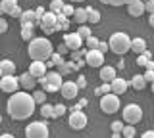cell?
Returning a JSON list of instances; mask_svg holds the SVG:
<instances>
[{
	"instance_id": "cell-1",
	"label": "cell",
	"mask_w": 154,
	"mask_h": 138,
	"mask_svg": "<svg viewBox=\"0 0 154 138\" xmlns=\"http://www.w3.org/2000/svg\"><path fill=\"white\" fill-rule=\"evenodd\" d=\"M29 92V90H27ZM27 92H14L12 96L8 98V115L14 119V121H25L33 115L35 111V106H37V100L33 94H27Z\"/></svg>"
},
{
	"instance_id": "cell-2",
	"label": "cell",
	"mask_w": 154,
	"mask_h": 138,
	"mask_svg": "<svg viewBox=\"0 0 154 138\" xmlns=\"http://www.w3.org/2000/svg\"><path fill=\"white\" fill-rule=\"evenodd\" d=\"M27 54L31 60H50V56L54 54V46L52 42L46 39V37H35L31 42H29V48H27Z\"/></svg>"
},
{
	"instance_id": "cell-3",
	"label": "cell",
	"mask_w": 154,
	"mask_h": 138,
	"mask_svg": "<svg viewBox=\"0 0 154 138\" xmlns=\"http://www.w3.org/2000/svg\"><path fill=\"white\" fill-rule=\"evenodd\" d=\"M110 50L118 56H123L131 50V39L127 33H114L110 37Z\"/></svg>"
},
{
	"instance_id": "cell-4",
	"label": "cell",
	"mask_w": 154,
	"mask_h": 138,
	"mask_svg": "<svg viewBox=\"0 0 154 138\" xmlns=\"http://www.w3.org/2000/svg\"><path fill=\"white\" fill-rule=\"evenodd\" d=\"M38 83H41L42 87H45V90H48V92H58V90L62 88V84H64V81H62L60 71H46V75L38 79Z\"/></svg>"
},
{
	"instance_id": "cell-5",
	"label": "cell",
	"mask_w": 154,
	"mask_h": 138,
	"mask_svg": "<svg viewBox=\"0 0 154 138\" xmlns=\"http://www.w3.org/2000/svg\"><path fill=\"white\" fill-rule=\"evenodd\" d=\"M100 109L108 115L119 111V94L116 92H108V94H102L100 96Z\"/></svg>"
},
{
	"instance_id": "cell-6",
	"label": "cell",
	"mask_w": 154,
	"mask_h": 138,
	"mask_svg": "<svg viewBox=\"0 0 154 138\" xmlns=\"http://www.w3.org/2000/svg\"><path fill=\"white\" fill-rule=\"evenodd\" d=\"M48 134H50V131H48V123L45 121H33L31 125L25 127L27 138H46Z\"/></svg>"
},
{
	"instance_id": "cell-7",
	"label": "cell",
	"mask_w": 154,
	"mask_h": 138,
	"mask_svg": "<svg viewBox=\"0 0 154 138\" xmlns=\"http://www.w3.org/2000/svg\"><path fill=\"white\" fill-rule=\"evenodd\" d=\"M143 119V107L139 104H127L123 107V121L131 123V125H137Z\"/></svg>"
},
{
	"instance_id": "cell-8",
	"label": "cell",
	"mask_w": 154,
	"mask_h": 138,
	"mask_svg": "<svg viewBox=\"0 0 154 138\" xmlns=\"http://www.w3.org/2000/svg\"><path fill=\"white\" fill-rule=\"evenodd\" d=\"M19 87H21V83H19V77H16V73L14 75H2V79H0V90L6 92V94L17 92Z\"/></svg>"
},
{
	"instance_id": "cell-9",
	"label": "cell",
	"mask_w": 154,
	"mask_h": 138,
	"mask_svg": "<svg viewBox=\"0 0 154 138\" xmlns=\"http://www.w3.org/2000/svg\"><path fill=\"white\" fill-rule=\"evenodd\" d=\"M85 61L89 67H102L104 63V52H100L98 48H89L85 56Z\"/></svg>"
},
{
	"instance_id": "cell-10",
	"label": "cell",
	"mask_w": 154,
	"mask_h": 138,
	"mask_svg": "<svg viewBox=\"0 0 154 138\" xmlns=\"http://www.w3.org/2000/svg\"><path fill=\"white\" fill-rule=\"evenodd\" d=\"M69 127L73 128V131H83V128L87 127V115L81 111L79 107H75V111H71V115H69Z\"/></svg>"
},
{
	"instance_id": "cell-11",
	"label": "cell",
	"mask_w": 154,
	"mask_h": 138,
	"mask_svg": "<svg viewBox=\"0 0 154 138\" xmlns=\"http://www.w3.org/2000/svg\"><path fill=\"white\" fill-rule=\"evenodd\" d=\"M79 84L73 83V81H64V84H62V88H60V92H62V96H64L66 100H73L77 96V92H79Z\"/></svg>"
},
{
	"instance_id": "cell-12",
	"label": "cell",
	"mask_w": 154,
	"mask_h": 138,
	"mask_svg": "<svg viewBox=\"0 0 154 138\" xmlns=\"http://www.w3.org/2000/svg\"><path fill=\"white\" fill-rule=\"evenodd\" d=\"M56 25H58V13L52 12V10H48L45 16L41 17V29H42V31H46V29H56Z\"/></svg>"
},
{
	"instance_id": "cell-13",
	"label": "cell",
	"mask_w": 154,
	"mask_h": 138,
	"mask_svg": "<svg viewBox=\"0 0 154 138\" xmlns=\"http://www.w3.org/2000/svg\"><path fill=\"white\" fill-rule=\"evenodd\" d=\"M83 37L79 35V33H66V37H64V42L67 46H69V50L73 52V50H79L81 46H83Z\"/></svg>"
},
{
	"instance_id": "cell-14",
	"label": "cell",
	"mask_w": 154,
	"mask_h": 138,
	"mask_svg": "<svg viewBox=\"0 0 154 138\" xmlns=\"http://www.w3.org/2000/svg\"><path fill=\"white\" fill-rule=\"evenodd\" d=\"M127 12L129 16L133 17H141L144 12H146V2L144 0H133L131 4H127Z\"/></svg>"
},
{
	"instance_id": "cell-15",
	"label": "cell",
	"mask_w": 154,
	"mask_h": 138,
	"mask_svg": "<svg viewBox=\"0 0 154 138\" xmlns=\"http://www.w3.org/2000/svg\"><path fill=\"white\" fill-rule=\"evenodd\" d=\"M46 61H42V60H33V63L29 65V73L31 75H35L37 79H41V77H45L46 75Z\"/></svg>"
},
{
	"instance_id": "cell-16",
	"label": "cell",
	"mask_w": 154,
	"mask_h": 138,
	"mask_svg": "<svg viewBox=\"0 0 154 138\" xmlns=\"http://www.w3.org/2000/svg\"><path fill=\"white\" fill-rule=\"evenodd\" d=\"M19 83H21V88H23V90H29V92H31V90L37 87L38 79L35 77V75H31V73L27 71V73H23L21 77H19Z\"/></svg>"
},
{
	"instance_id": "cell-17",
	"label": "cell",
	"mask_w": 154,
	"mask_h": 138,
	"mask_svg": "<svg viewBox=\"0 0 154 138\" xmlns=\"http://www.w3.org/2000/svg\"><path fill=\"white\" fill-rule=\"evenodd\" d=\"M21 25H38V19H37V12L35 10H25L19 17Z\"/></svg>"
},
{
	"instance_id": "cell-18",
	"label": "cell",
	"mask_w": 154,
	"mask_h": 138,
	"mask_svg": "<svg viewBox=\"0 0 154 138\" xmlns=\"http://www.w3.org/2000/svg\"><path fill=\"white\" fill-rule=\"evenodd\" d=\"M114 79H116V67H112V65H102L100 67V81L102 83H112Z\"/></svg>"
},
{
	"instance_id": "cell-19",
	"label": "cell",
	"mask_w": 154,
	"mask_h": 138,
	"mask_svg": "<svg viewBox=\"0 0 154 138\" xmlns=\"http://www.w3.org/2000/svg\"><path fill=\"white\" fill-rule=\"evenodd\" d=\"M127 87H129V83L125 79H119V77H116L114 81H112V92H116V94H125V90H127Z\"/></svg>"
},
{
	"instance_id": "cell-20",
	"label": "cell",
	"mask_w": 154,
	"mask_h": 138,
	"mask_svg": "<svg viewBox=\"0 0 154 138\" xmlns=\"http://www.w3.org/2000/svg\"><path fill=\"white\" fill-rule=\"evenodd\" d=\"M17 6H19L17 0H0V12H2L4 16H10Z\"/></svg>"
},
{
	"instance_id": "cell-21",
	"label": "cell",
	"mask_w": 154,
	"mask_h": 138,
	"mask_svg": "<svg viewBox=\"0 0 154 138\" xmlns=\"http://www.w3.org/2000/svg\"><path fill=\"white\" fill-rule=\"evenodd\" d=\"M14 73H16V63L12 60L0 61V75H14Z\"/></svg>"
},
{
	"instance_id": "cell-22",
	"label": "cell",
	"mask_w": 154,
	"mask_h": 138,
	"mask_svg": "<svg viewBox=\"0 0 154 138\" xmlns=\"http://www.w3.org/2000/svg\"><path fill=\"white\" fill-rule=\"evenodd\" d=\"M131 50L135 52V54H143V52H146V40L141 39V37L131 39Z\"/></svg>"
},
{
	"instance_id": "cell-23",
	"label": "cell",
	"mask_w": 154,
	"mask_h": 138,
	"mask_svg": "<svg viewBox=\"0 0 154 138\" xmlns=\"http://www.w3.org/2000/svg\"><path fill=\"white\" fill-rule=\"evenodd\" d=\"M73 19L79 23V25H85V23L89 21V12H87V8H75Z\"/></svg>"
},
{
	"instance_id": "cell-24",
	"label": "cell",
	"mask_w": 154,
	"mask_h": 138,
	"mask_svg": "<svg viewBox=\"0 0 154 138\" xmlns=\"http://www.w3.org/2000/svg\"><path fill=\"white\" fill-rule=\"evenodd\" d=\"M69 29V19L64 12H58V25H56V31H67Z\"/></svg>"
},
{
	"instance_id": "cell-25",
	"label": "cell",
	"mask_w": 154,
	"mask_h": 138,
	"mask_svg": "<svg viewBox=\"0 0 154 138\" xmlns=\"http://www.w3.org/2000/svg\"><path fill=\"white\" fill-rule=\"evenodd\" d=\"M35 25H21V39L23 40H27V42H31L33 39H35Z\"/></svg>"
},
{
	"instance_id": "cell-26",
	"label": "cell",
	"mask_w": 154,
	"mask_h": 138,
	"mask_svg": "<svg viewBox=\"0 0 154 138\" xmlns=\"http://www.w3.org/2000/svg\"><path fill=\"white\" fill-rule=\"evenodd\" d=\"M146 83H148V81L144 79V75H135V77L131 79V87L135 90H143L144 87H146Z\"/></svg>"
},
{
	"instance_id": "cell-27",
	"label": "cell",
	"mask_w": 154,
	"mask_h": 138,
	"mask_svg": "<svg viewBox=\"0 0 154 138\" xmlns=\"http://www.w3.org/2000/svg\"><path fill=\"white\" fill-rule=\"evenodd\" d=\"M62 63H66V61H64V54H60V52H54V54L50 56V60H46V65H48V67L62 65Z\"/></svg>"
},
{
	"instance_id": "cell-28",
	"label": "cell",
	"mask_w": 154,
	"mask_h": 138,
	"mask_svg": "<svg viewBox=\"0 0 154 138\" xmlns=\"http://www.w3.org/2000/svg\"><path fill=\"white\" fill-rule=\"evenodd\" d=\"M41 115L48 119V117H54V106H50V104H41Z\"/></svg>"
},
{
	"instance_id": "cell-29",
	"label": "cell",
	"mask_w": 154,
	"mask_h": 138,
	"mask_svg": "<svg viewBox=\"0 0 154 138\" xmlns=\"http://www.w3.org/2000/svg\"><path fill=\"white\" fill-rule=\"evenodd\" d=\"M87 12H89V23H98L100 21V12L98 10H94V8H91V6H87Z\"/></svg>"
},
{
	"instance_id": "cell-30",
	"label": "cell",
	"mask_w": 154,
	"mask_h": 138,
	"mask_svg": "<svg viewBox=\"0 0 154 138\" xmlns=\"http://www.w3.org/2000/svg\"><path fill=\"white\" fill-rule=\"evenodd\" d=\"M135 134H137V131H135V125L127 123V125L123 127V131H122V136H123V138H133Z\"/></svg>"
},
{
	"instance_id": "cell-31",
	"label": "cell",
	"mask_w": 154,
	"mask_h": 138,
	"mask_svg": "<svg viewBox=\"0 0 154 138\" xmlns=\"http://www.w3.org/2000/svg\"><path fill=\"white\" fill-rule=\"evenodd\" d=\"M102 4H106V6H127V4H131L133 0H100Z\"/></svg>"
},
{
	"instance_id": "cell-32",
	"label": "cell",
	"mask_w": 154,
	"mask_h": 138,
	"mask_svg": "<svg viewBox=\"0 0 154 138\" xmlns=\"http://www.w3.org/2000/svg\"><path fill=\"white\" fill-rule=\"evenodd\" d=\"M108 92H112V83H104L102 87H98L94 90V94H98V96H102V94H108Z\"/></svg>"
},
{
	"instance_id": "cell-33",
	"label": "cell",
	"mask_w": 154,
	"mask_h": 138,
	"mask_svg": "<svg viewBox=\"0 0 154 138\" xmlns=\"http://www.w3.org/2000/svg\"><path fill=\"white\" fill-rule=\"evenodd\" d=\"M150 60V52H143V54H137V63L139 65H146V61Z\"/></svg>"
},
{
	"instance_id": "cell-34",
	"label": "cell",
	"mask_w": 154,
	"mask_h": 138,
	"mask_svg": "<svg viewBox=\"0 0 154 138\" xmlns=\"http://www.w3.org/2000/svg\"><path fill=\"white\" fill-rule=\"evenodd\" d=\"M77 33H79V35L83 37L85 40L89 39L91 35H93V33H91V29H89V27H87V23H85V25H79V27H77Z\"/></svg>"
},
{
	"instance_id": "cell-35",
	"label": "cell",
	"mask_w": 154,
	"mask_h": 138,
	"mask_svg": "<svg viewBox=\"0 0 154 138\" xmlns=\"http://www.w3.org/2000/svg\"><path fill=\"white\" fill-rule=\"evenodd\" d=\"M64 6H66V4L62 2V0H52V2H50V10H52V12H56V13L64 10Z\"/></svg>"
},
{
	"instance_id": "cell-36",
	"label": "cell",
	"mask_w": 154,
	"mask_h": 138,
	"mask_svg": "<svg viewBox=\"0 0 154 138\" xmlns=\"http://www.w3.org/2000/svg\"><path fill=\"white\" fill-rule=\"evenodd\" d=\"M33 96H35L37 104H45L46 102V92H45V90H35V92H33Z\"/></svg>"
},
{
	"instance_id": "cell-37",
	"label": "cell",
	"mask_w": 154,
	"mask_h": 138,
	"mask_svg": "<svg viewBox=\"0 0 154 138\" xmlns=\"http://www.w3.org/2000/svg\"><path fill=\"white\" fill-rule=\"evenodd\" d=\"M85 44H87V48H98V44H100V40H98V39H96V37H93V35H91V37H89V39H87V40H85Z\"/></svg>"
},
{
	"instance_id": "cell-38",
	"label": "cell",
	"mask_w": 154,
	"mask_h": 138,
	"mask_svg": "<svg viewBox=\"0 0 154 138\" xmlns=\"http://www.w3.org/2000/svg\"><path fill=\"white\" fill-rule=\"evenodd\" d=\"M66 106H64V104H58V106H54V117H62V115H64V113H66Z\"/></svg>"
},
{
	"instance_id": "cell-39",
	"label": "cell",
	"mask_w": 154,
	"mask_h": 138,
	"mask_svg": "<svg viewBox=\"0 0 154 138\" xmlns=\"http://www.w3.org/2000/svg\"><path fill=\"white\" fill-rule=\"evenodd\" d=\"M123 127H125L123 121H114V123H112V131H114V132H122Z\"/></svg>"
},
{
	"instance_id": "cell-40",
	"label": "cell",
	"mask_w": 154,
	"mask_h": 138,
	"mask_svg": "<svg viewBox=\"0 0 154 138\" xmlns=\"http://www.w3.org/2000/svg\"><path fill=\"white\" fill-rule=\"evenodd\" d=\"M62 12H64L66 16L69 17V16H73V13H75V8H73V6H69V4H66V6H64V10H62Z\"/></svg>"
},
{
	"instance_id": "cell-41",
	"label": "cell",
	"mask_w": 154,
	"mask_h": 138,
	"mask_svg": "<svg viewBox=\"0 0 154 138\" xmlns=\"http://www.w3.org/2000/svg\"><path fill=\"white\" fill-rule=\"evenodd\" d=\"M144 79H146L148 83H154V69H146V71H144Z\"/></svg>"
},
{
	"instance_id": "cell-42",
	"label": "cell",
	"mask_w": 154,
	"mask_h": 138,
	"mask_svg": "<svg viewBox=\"0 0 154 138\" xmlns=\"http://www.w3.org/2000/svg\"><path fill=\"white\" fill-rule=\"evenodd\" d=\"M6 31H8V21L4 19V17H0V33H2V35H4V33H6Z\"/></svg>"
},
{
	"instance_id": "cell-43",
	"label": "cell",
	"mask_w": 154,
	"mask_h": 138,
	"mask_svg": "<svg viewBox=\"0 0 154 138\" xmlns=\"http://www.w3.org/2000/svg\"><path fill=\"white\" fill-rule=\"evenodd\" d=\"M77 84H79V88H85L87 87V77L79 75V77H77Z\"/></svg>"
},
{
	"instance_id": "cell-44",
	"label": "cell",
	"mask_w": 154,
	"mask_h": 138,
	"mask_svg": "<svg viewBox=\"0 0 154 138\" xmlns=\"http://www.w3.org/2000/svg\"><path fill=\"white\" fill-rule=\"evenodd\" d=\"M108 48H110V42H102V40H100V44H98V50L106 54V52H108Z\"/></svg>"
},
{
	"instance_id": "cell-45",
	"label": "cell",
	"mask_w": 154,
	"mask_h": 138,
	"mask_svg": "<svg viewBox=\"0 0 154 138\" xmlns=\"http://www.w3.org/2000/svg\"><path fill=\"white\" fill-rule=\"evenodd\" d=\"M144 2H146V12L152 13L154 12V0H144Z\"/></svg>"
},
{
	"instance_id": "cell-46",
	"label": "cell",
	"mask_w": 154,
	"mask_h": 138,
	"mask_svg": "<svg viewBox=\"0 0 154 138\" xmlns=\"http://www.w3.org/2000/svg\"><path fill=\"white\" fill-rule=\"evenodd\" d=\"M21 13H23V10H21V8H16V10H14L12 13H10V16H12V17H17V19H19V17H21Z\"/></svg>"
},
{
	"instance_id": "cell-47",
	"label": "cell",
	"mask_w": 154,
	"mask_h": 138,
	"mask_svg": "<svg viewBox=\"0 0 154 138\" xmlns=\"http://www.w3.org/2000/svg\"><path fill=\"white\" fill-rule=\"evenodd\" d=\"M143 138H154V131H146V132H143Z\"/></svg>"
},
{
	"instance_id": "cell-48",
	"label": "cell",
	"mask_w": 154,
	"mask_h": 138,
	"mask_svg": "<svg viewBox=\"0 0 154 138\" xmlns=\"http://www.w3.org/2000/svg\"><path fill=\"white\" fill-rule=\"evenodd\" d=\"M144 67H146V69H154V61H152V60H148V61H146V65H144Z\"/></svg>"
},
{
	"instance_id": "cell-49",
	"label": "cell",
	"mask_w": 154,
	"mask_h": 138,
	"mask_svg": "<svg viewBox=\"0 0 154 138\" xmlns=\"http://www.w3.org/2000/svg\"><path fill=\"white\" fill-rule=\"evenodd\" d=\"M148 23H150V27H154V12L150 13V17H148Z\"/></svg>"
},
{
	"instance_id": "cell-50",
	"label": "cell",
	"mask_w": 154,
	"mask_h": 138,
	"mask_svg": "<svg viewBox=\"0 0 154 138\" xmlns=\"http://www.w3.org/2000/svg\"><path fill=\"white\" fill-rule=\"evenodd\" d=\"M71 2H85V0H71Z\"/></svg>"
},
{
	"instance_id": "cell-51",
	"label": "cell",
	"mask_w": 154,
	"mask_h": 138,
	"mask_svg": "<svg viewBox=\"0 0 154 138\" xmlns=\"http://www.w3.org/2000/svg\"><path fill=\"white\" fill-rule=\"evenodd\" d=\"M152 92H154V83H152Z\"/></svg>"
}]
</instances>
